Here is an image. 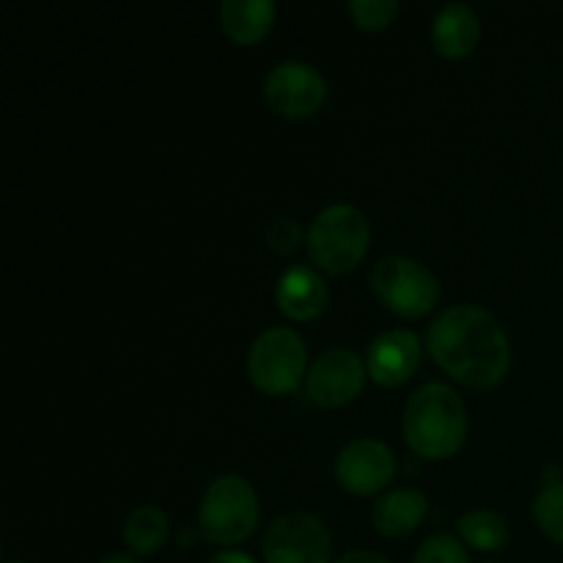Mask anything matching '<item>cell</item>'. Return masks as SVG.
<instances>
[{
  "label": "cell",
  "mask_w": 563,
  "mask_h": 563,
  "mask_svg": "<svg viewBox=\"0 0 563 563\" xmlns=\"http://www.w3.org/2000/svg\"><path fill=\"white\" fill-rule=\"evenodd\" d=\"M432 361L465 388L484 390L509 374L511 344L498 319L478 306H451L429 324Z\"/></svg>",
  "instance_id": "obj_1"
},
{
  "label": "cell",
  "mask_w": 563,
  "mask_h": 563,
  "mask_svg": "<svg viewBox=\"0 0 563 563\" xmlns=\"http://www.w3.org/2000/svg\"><path fill=\"white\" fill-rule=\"evenodd\" d=\"M467 434L462 396L445 383H423L405 407V440L423 460H449Z\"/></svg>",
  "instance_id": "obj_2"
},
{
  "label": "cell",
  "mask_w": 563,
  "mask_h": 563,
  "mask_svg": "<svg viewBox=\"0 0 563 563\" xmlns=\"http://www.w3.org/2000/svg\"><path fill=\"white\" fill-rule=\"evenodd\" d=\"M372 225L352 203H333L313 218L308 229V253L313 264L330 275L355 269L368 253Z\"/></svg>",
  "instance_id": "obj_3"
},
{
  "label": "cell",
  "mask_w": 563,
  "mask_h": 563,
  "mask_svg": "<svg viewBox=\"0 0 563 563\" xmlns=\"http://www.w3.org/2000/svg\"><path fill=\"white\" fill-rule=\"evenodd\" d=\"M198 526L212 544H240L258 526V498L242 476H220L207 487L198 509Z\"/></svg>",
  "instance_id": "obj_4"
},
{
  "label": "cell",
  "mask_w": 563,
  "mask_h": 563,
  "mask_svg": "<svg viewBox=\"0 0 563 563\" xmlns=\"http://www.w3.org/2000/svg\"><path fill=\"white\" fill-rule=\"evenodd\" d=\"M251 383L267 396H286L308 377L306 341L289 328H269L258 333L247 355Z\"/></svg>",
  "instance_id": "obj_5"
},
{
  "label": "cell",
  "mask_w": 563,
  "mask_h": 563,
  "mask_svg": "<svg viewBox=\"0 0 563 563\" xmlns=\"http://www.w3.org/2000/svg\"><path fill=\"white\" fill-rule=\"evenodd\" d=\"M372 291L388 311L421 319L438 306L440 284L432 269L407 256H385L372 269Z\"/></svg>",
  "instance_id": "obj_6"
},
{
  "label": "cell",
  "mask_w": 563,
  "mask_h": 563,
  "mask_svg": "<svg viewBox=\"0 0 563 563\" xmlns=\"http://www.w3.org/2000/svg\"><path fill=\"white\" fill-rule=\"evenodd\" d=\"M262 550L267 563H330L333 539L319 517L291 511L267 528Z\"/></svg>",
  "instance_id": "obj_7"
},
{
  "label": "cell",
  "mask_w": 563,
  "mask_h": 563,
  "mask_svg": "<svg viewBox=\"0 0 563 563\" xmlns=\"http://www.w3.org/2000/svg\"><path fill=\"white\" fill-rule=\"evenodd\" d=\"M264 99L275 113L286 119H308L328 99V82L311 64L284 60L269 69L264 80Z\"/></svg>",
  "instance_id": "obj_8"
},
{
  "label": "cell",
  "mask_w": 563,
  "mask_h": 563,
  "mask_svg": "<svg viewBox=\"0 0 563 563\" xmlns=\"http://www.w3.org/2000/svg\"><path fill=\"white\" fill-rule=\"evenodd\" d=\"M366 374V363L355 352L344 346H330L308 368L306 390L317 405L344 407L361 396Z\"/></svg>",
  "instance_id": "obj_9"
},
{
  "label": "cell",
  "mask_w": 563,
  "mask_h": 563,
  "mask_svg": "<svg viewBox=\"0 0 563 563\" xmlns=\"http://www.w3.org/2000/svg\"><path fill=\"white\" fill-rule=\"evenodd\" d=\"M396 476V456L383 440L361 438L344 445L335 460V478L346 493L368 498L383 493Z\"/></svg>",
  "instance_id": "obj_10"
},
{
  "label": "cell",
  "mask_w": 563,
  "mask_h": 563,
  "mask_svg": "<svg viewBox=\"0 0 563 563\" xmlns=\"http://www.w3.org/2000/svg\"><path fill=\"white\" fill-rule=\"evenodd\" d=\"M421 363V341L412 330L394 328L379 333L368 344L366 368L372 379L383 388H396L416 374Z\"/></svg>",
  "instance_id": "obj_11"
},
{
  "label": "cell",
  "mask_w": 563,
  "mask_h": 563,
  "mask_svg": "<svg viewBox=\"0 0 563 563\" xmlns=\"http://www.w3.org/2000/svg\"><path fill=\"white\" fill-rule=\"evenodd\" d=\"M275 300L286 317L295 322H308V319H317L328 306V286L317 269L297 264L278 278Z\"/></svg>",
  "instance_id": "obj_12"
},
{
  "label": "cell",
  "mask_w": 563,
  "mask_h": 563,
  "mask_svg": "<svg viewBox=\"0 0 563 563\" xmlns=\"http://www.w3.org/2000/svg\"><path fill=\"white\" fill-rule=\"evenodd\" d=\"M482 36V22L476 11L465 3H449L434 14L432 44L443 58H465L476 49Z\"/></svg>",
  "instance_id": "obj_13"
},
{
  "label": "cell",
  "mask_w": 563,
  "mask_h": 563,
  "mask_svg": "<svg viewBox=\"0 0 563 563\" xmlns=\"http://www.w3.org/2000/svg\"><path fill=\"white\" fill-rule=\"evenodd\" d=\"M427 511V495L418 493V489L401 487L390 489V493H385L374 504L372 522L383 537H407V533H412L421 526Z\"/></svg>",
  "instance_id": "obj_14"
},
{
  "label": "cell",
  "mask_w": 563,
  "mask_h": 563,
  "mask_svg": "<svg viewBox=\"0 0 563 563\" xmlns=\"http://www.w3.org/2000/svg\"><path fill=\"white\" fill-rule=\"evenodd\" d=\"M275 3L269 0H223L218 9L220 25L234 44L251 47L269 33L275 22Z\"/></svg>",
  "instance_id": "obj_15"
},
{
  "label": "cell",
  "mask_w": 563,
  "mask_h": 563,
  "mask_svg": "<svg viewBox=\"0 0 563 563\" xmlns=\"http://www.w3.org/2000/svg\"><path fill=\"white\" fill-rule=\"evenodd\" d=\"M168 539V517L157 506H137L124 520V544L130 555H154Z\"/></svg>",
  "instance_id": "obj_16"
},
{
  "label": "cell",
  "mask_w": 563,
  "mask_h": 563,
  "mask_svg": "<svg viewBox=\"0 0 563 563\" xmlns=\"http://www.w3.org/2000/svg\"><path fill=\"white\" fill-rule=\"evenodd\" d=\"M456 531H460L462 542L471 544L473 550H482V553H498V550L509 542L506 520L487 509H476L462 515L460 520H456Z\"/></svg>",
  "instance_id": "obj_17"
},
{
  "label": "cell",
  "mask_w": 563,
  "mask_h": 563,
  "mask_svg": "<svg viewBox=\"0 0 563 563\" xmlns=\"http://www.w3.org/2000/svg\"><path fill=\"white\" fill-rule=\"evenodd\" d=\"M533 520L544 537L563 544V482L544 484L533 500Z\"/></svg>",
  "instance_id": "obj_18"
},
{
  "label": "cell",
  "mask_w": 563,
  "mask_h": 563,
  "mask_svg": "<svg viewBox=\"0 0 563 563\" xmlns=\"http://www.w3.org/2000/svg\"><path fill=\"white\" fill-rule=\"evenodd\" d=\"M346 11L363 31H383L399 14V3L396 0H350Z\"/></svg>",
  "instance_id": "obj_19"
},
{
  "label": "cell",
  "mask_w": 563,
  "mask_h": 563,
  "mask_svg": "<svg viewBox=\"0 0 563 563\" xmlns=\"http://www.w3.org/2000/svg\"><path fill=\"white\" fill-rule=\"evenodd\" d=\"M412 563H471V555L462 548L460 539L449 537V533H438V537H429L418 548Z\"/></svg>",
  "instance_id": "obj_20"
},
{
  "label": "cell",
  "mask_w": 563,
  "mask_h": 563,
  "mask_svg": "<svg viewBox=\"0 0 563 563\" xmlns=\"http://www.w3.org/2000/svg\"><path fill=\"white\" fill-rule=\"evenodd\" d=\"M267 242L275 253H295L302 242V229L295 220H275L267 231Z\"/></svg>",
  "instance_id": "obj_21"
},
{
  "label": "cell",
  "mask_w": 563,
  "mask_h": 563,
  "mask_svg": "<svg viewBox=\"0 0 563 563\" xmlns=\"http://www.w3.org/2000/svg\"><path fill=\"white\" fill-rule=\"evenodd\" d=\"M333 563H390L385 555L374 553V550H352V553L341 555V559H335Z\"/></svg>",
  "instance_id": "obj_22"
},
{
  "label": "cell",
  "mask_w": 563,
  "mask_h": 563,
  "mask_svg": "<svg viewBox=\"0 0 563 563\" xmlns=\"http://www.w3.org/2000/svg\"><path fill=\"white\" fill-rule=\"evenodd\" d=\"M209 563H258L253 555L247 553H240V550H220V553H214Z\"/></svg>",
  "instance_id": "obj_23"
},
{
  "label": "cell",
  "mask_w": 563,
  "mask_h": 563,
  "mask_svg": "<svg viewBox=\"0 0 563 563\" xmlns=\"http://www.w3.org/2000/svg\"><path fill=\"white\" fill-rule=\"evenodd\" d=\"M99 563H141L135 559V555H126V553H119V555H108V559H102Z\"/></svg>",
  "instance_id": "obj_24"
},
{
  "label": "cell",
  "mask_w": 563,
  "mask_h": 563,
  "mask_svg": "<svg viewBox=\"0 0 563 563\" xmlns=\"http://www.w3.org/2000/svg\"><path fill=\"white\" fill-rule=\"evenodd\" d=\"M5 563H25V561H5Z\"/></svg>",
  "instance_id": "obj_25"
},
{
  "label": "cell",
  "mask_w": 563,
  "mask_h": 563,
  "mask_svg": "<svg viewBox=\"0 0 563 563\" xmlns=\"http://www.w3.org/2000/svg\"><path fill=\"white\" fill-rule=\"evenodd\" d=\"M487 563H498V561H487Z\"/></svg>",
  "instance_id": "obj_26"
}]
</instances>
